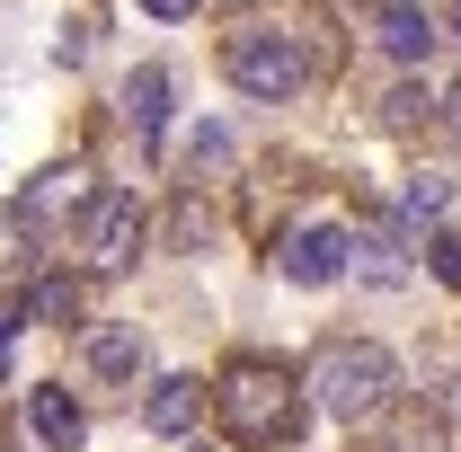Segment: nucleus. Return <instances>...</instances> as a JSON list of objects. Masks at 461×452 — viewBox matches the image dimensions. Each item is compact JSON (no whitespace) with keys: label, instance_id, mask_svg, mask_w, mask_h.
<instances>
[{"label":"nucleus","instance_id":"1","mask_svg":"<svg viewBox=\"0 0 461 452\" xmlns=\"http://www.w3.org/2000/svg\"><path fill=\"white\" fill-rule=\"evenodd\" d=\"M311 399L329 408V417H346V426H364V417H382L391 399H400V355L373 338H346L320 355V373H311Z\"/></svg>","mask_w":461,"mask_h":452},{"label":"nucleus","instance_id":"2","mask_svg":"<svg viewBox=\"0 0 461 452\" xmlns=\"http://www.w3.org/2000/svg\"><path fill=\"white\" fill-rule=\"evenodd\" d=\"M213 399H222V426L240 444H285L293 426H302V399H293V382L276 364H230Z\"/></svg>","mask_w":461,"mask_h":452},{"label":"nucleus","instance_id":"3","mask_svg":"<svg viewBox=\"0 0 461 452\" xmlns=\"http://www.w3.org/2000/svg\"><path fill=\"white\" fill-rule=\"evenodd\" d=\"M222 71L249 89V98H267V107L311 89V54H302L293 36H230V45H222Z\"/></svg>","mask_w":461,"mask_h":452},{"label":"nucleus","instance_id":"4","mask_svg":"<svg viewBox=\"0 0 461 452\" xmlns=\"http://www.w3.org/2000/svg\"><path fill=\"white\" fill-rule=\"evenodd\" d=\"M80 249H89V267H98V276L133 267V249H142V204H133L124 186L89 195V204H80Z\"/></svg>","mask_w":461,"mask_h":452},{"label":"nucleus","instance_id":"5","mask_svg":"<svg viewBox=\"0 0 461 452\" xmlns=\"http://www.w3.org/2000/svg\"><path fill=\"white\" fill-rule=\"evenodd\" d=\"M276 267H285V284H338L346 276V231H329V222H320V231H293Z\"/></svg>","mask_w":461,"mask_h":452},{"label":"nucleus","instance_id":"6","mask_svg":"<svg viewBox=\"0 0 461 452\" xmlns=\"http://www.w3.org/2000/svg\"><path fill=\"white\" fill-rule=\"evenodd\" d=\"M346 276H355V284H373V293H391V284H408L400 231H346Z\"/></svg>","mask_w":461,"mask_h":452},{"label":"nucleus","instance_id":"7","mask_svg":"<svg viewBox=\"0 0 461 452\" xmlns=\"http://www.w3.org/2000/svg\"><path fill=\"white\" fill-rule=\"evenodd\" d=\"M89 373H98V382H133V373H142V364H151V346H142V329H89Z\"/></svg>","mask_w":461,"mask_h":452},{"label":"nucleus","instance_id":"8","mask_svg":"<svg viewBox=\"0 0 461 452\" xmlns=\"http://www.w3.org/2000/svg\"><path fill=\"white\" fill-rule=\"evenodd\" d=\"M195 408H204V382L169 373V382H151V399H142V426H151V435H186Z\"/></svg>","mask_w":461,"mask_h":452},{"label":"nucleus","instance_id":"9","mask_svg":"<svg viewBox=\"0 0 461 452\" xmlns=\"http://www.w3.org/2000/svg\"><path fill=\"white\" fill-rule=\"evenodd\" d=\"M27 426H36V444H54V452H80V435H89L80 399H62V391H36V399H27Z\"/></svg>","mask_w":461,"mask_h":452},{"label":"nucleus","instance_id":"10","mask_svg":"<svg viewBox=\"0 0 461 452\" xmlns=\"http://www.w3.org/2000/svg\"><path fill=\"white\" fill-rule=\"evenodd\" d=\"M382 45H391L400 62H426L435 54V18H426L417 0H391V9H382Z\"/></svg>","mask_w":461,"mask_h":452},{"label":"nucleus","instance_id":"11","mask_svg":"<svg viewBox=\"0 0 461 452\" xmlns=\"http://www.w3.org/2000/svg\"><path fill=\"white\" fill-rule=\"evenodd\" d=\"M124 115H133V133H142V142L160 133V115H169V71H160V62H142V71L124 80Z\"/></svg>","mask_w":461,"mask_h":452},{"label":"nucleus","instance_id":"12","mask_svg":"<svg viewBox=\"0 0 461 452\" xmlns=\"http://www.w3.org/2000/svg\"><path fill=\"white\" fill-rule=\"evenodd\" d=\"M444 204H453V186H444V177H426V169L400 186V213H408V222H444Z\"/></svg>","mask_w":461,"mask_h":452},{"label":"nucleus","instance_id":"13","mask_svg":"<svg viewBox=\"0 0 461 452\" xmlns=\"http://www.w3.org/2000/svg\"><path fill=\"white\" fill-rule=\"evenodd\" d=\"M71 204H89V186H80V169H54L36 195H27V213L45 222V213H71Z\"/></svg>","mask_w":461,"mask_h":452},{"label":"nucleus","instance_id":"14","mask_svg":"<svg viewBox=\"0 0 461 452\" xmlns=\"http://www.w3.org/2000/svg\"><path fill=\"white\" fill-rule=\"evenodd\" d=\"M36 311H45L54 329H80V284H71V276H45V284H36Z\"/></svg>","mask_w":461,"mask_h":452},{"label":"nucleus","instance_id":"15","mask_svg":"<svg viewBox=\"0 0 461 452\" xmlns=\"http://www.w3.org/2000/svg\"><path fill=\"white\" fill-rule=\"evenodd\" d=\"M417 115H426V89H391V98H382V124H391V133H408Z\"/></svg>","mask_w":461,"mask_h":452},{"label":"nucleus","instance_id":"16","mask_svg":"<svg viewBox=\"0 0 461 452\" xmlns=\"http://www.w3.org/2000/svg\"><path fill=\"white\" fill-rule=\"evenodd\" d=\"M426 267L444 284H461V231H435V249H426Z\"/></svg>","mask_w":461,"mask_h":452},{"label":"nucleus","instance_id":"17","mask_svg":"<svg viewBox=\"0 0 461 452\" xmlns=\"http://www.w3.org/2000/svg\"><path fill=\"white\" fill-rule=\"evenodd\" d=\"M186 160H195V169H213V160H230V142H222V133H213V124H204V133H195V151H186Z\"/></svg>","mask_w":461,"mask_h":452},{"label":"nucleus","instance_id":"18","mask_svg":"<svg viewBox=\"0 0 461 452\" xmlns=\"http://www.w3.org/2000/svg\"><path fill=\"white\" fill-rule=\"evenodd\" d=\"M18 320H27V311H18V302H0V373H9V355H18Z\"/></svg>","mask_w":461,"mask_h":452},{"label":"nucleus","instance_id":"19","mask_svg":"<svg viewBox=\"0 0 461 452\" xmlns=\"http://www.w3.org/2000/svg\"><path fill=\"white\" fill-rule=\"evenodd\" d=\"M142 9H151V18H186L195 0H142Z\"/></svg>","mask_w":461,"mask_h":452},{"label":"nucleus","instance_id":"20","mask_svg":"<svg viewBox=\"0 0 461 452\" xmlns=\"http://www.w3.org/2000/svg\"><path fill=\"white\" fill-rule=\"evenodd\" d=\"M0 452H18V435H9V426H0Z\"/></svg>","mask_w":461,"mask_h":452},{"label":"nucleus","instance_id":"21","mask_svg":"<svg viewBox=\"0 0 461 452\" xmlns=\"http://www.w3.org/2000/svg\"><path fill=\"white\" fill-rule=\"evenodd\" d=\"M444 107H453V124H461V89H453V98H444Z\"/></svg>","mask_w":461,"mask_h":452},{"label":"nucleus","instance_id":"22","mask_svg":"<svg viewBox=\"0 0 461 452\" xmlns=\"http://www.w3.org/2000/svg\"><path fill=\"white\" fill-rule=\"evenodd\" d=\"M453 417H461V382H453Z\"/></svg>","mask_w":461,"mask_h":452},{"label":"nucleus","instance_id":"23","mask_svg":"<svg viewBox=\"0 0 461 452\" xmlns=\"http://www.w3.org/2000/svg\"><path fill=\"white\" fill-rule=\"evenodd\" d=\"M453 36H461V9H453Z\"/></svg>","mask_w":461,"mask_h":452},{"label":"nucleus","instance_id":"24","mask_svg":"<svg viewBox=\"0 0 461 452\" xmlns=\"http://www.w3.org/2000/svg\"><path fill=\"white\" fill-rule=\"evenodd\" d=\"M186 452H213V444H186Z\"/></svg>","mask_w":461,"mask_h":452}]
</instances>
